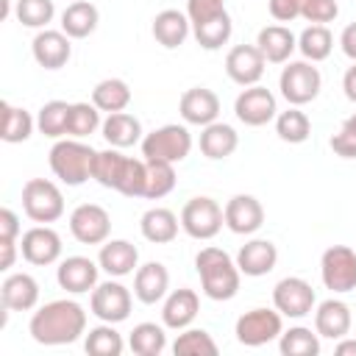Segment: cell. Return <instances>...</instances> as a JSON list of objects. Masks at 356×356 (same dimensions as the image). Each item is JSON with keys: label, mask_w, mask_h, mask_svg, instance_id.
<instances>
[{"label": "cell", "mask_w": 356, "mask_h": 356, "mask_svg": "<svg viewBox=\"0 0 356 356\" xmlns=\"http://www.w3.org/2000/svg\"><path fill=\"white\" fill-rule=\"evenodd\" d=\"M28 331L39 345H70L86 334V312L75 300H50L33 312Z\"/></svg>", "instance_id": "6da1fadb"}, {"label": "cell", "mask_w": 356, "mask_h": 356, "mask_svg": "<svg viewBox=\"0 0 356 356\" xmlns=\"http://www.w3.org/2000/svg\"><path fill=\"white\" fill-rule=\"evenodd\" d=\"M200 286L211 300H231L239 292V267L222 248H203L195 256Z\"/></svg>", "instance_id": "7a4b0ae2"}, {"label": "cell", "mask_w": 356, "mask_h": 356, "mask_svg": "<svg viewBox=\"0 0 356 356\" xmlns=\"http://www.w3.org/2000/svg\"><path fill=\"white\" fill-rule=\"evenodd\" d=\"M95 156H97V150L83 145L81 139H58L50 147V170L67 186H81L92 178Z\"/></svg>", "instance_id": "3957f363"}, {"label": "cell", "mask_w": 356, "mask_h": 356, "mask_svg": "<svg viewBox=\"0 0 356 356\" xmlns=\"http://www.w3.org/2000/svg\"><path fill=\"white\" fill-rule=\"evenodd\" d=\"M320 86H323L320 70L306 58L303 61H286V67L281 70V78H278V89L289 106L312 103L320 95Z\"/></svg>", "instance_id": "277c9868"}, {"label": "cell", "mask_w": 356, "mask_h": 356, "mask_svg": "<svg viewBox=\"0 0 356 356\" xmlns=\"http://www.w3.org/2000/svg\"><path fill=\"white\" fill-rule=\"evenodd\" d=\"M22 211L33 222H56L64 214V195L47 178H31L22 186Z\"/></svg>", "instance_id": "5b68a950"}, {"label": "cell", "mask_w": 356, "mask_h": 356, "mask_svg": "<svg viewBox=\"0 0 356 356\" xmlns=\"http://www.w3.org/2000/svg\"><path fill=\"white\" fill-rule=\"evenodd\" d=\"M192 150V134L184 125H161L142 139V156L178 164Z\"/></svg>", "instance_id": "8992f818"}, {"label": "cell", "mask_w": 356, "mask_h": 356, "mask_svg": "<svg viewBox=\"0 0 356 356\" xmlns=\"http://www.w3.org/2000/svg\"><path fill=\"white\" fill-rule=\"evenodd\" d=\"M284 314L275 309H250L236 320V339L248 348H261L273 339H281L284 334Z\"/></svg>", "instance_id": "52a82bcc"}, {"label": "cell", "mask_w": 356, "mask_h": 356, "mask_svg": "<svg viewBox=\"0 0 356 356\" xmlns=\"http://www.w3.org/2000/svg\"><path fill=\"white\" fill-rule=\"evenodd\" d=\"M225 225V214L211 197H192L181 209V228L192 239H214Z\"/></svg>", "instance_id": "ba28073f"}, {"label": "cell", "mask_w": 356, "mask_h": 356, "mask_svg": "<svg viewBox=\"0 0 356 356\" xmlns=\"http://www.w3.org/2000/svg\"><path fill=\"white\" fill-rule=\"evenodd\" d=\"M320 278L331 292L356 289V250L348 245H331L320 259Z\"/></svg>", "instance_id": "9c48e42d"}, {"label": "cell", "mask_w": 356, "mask_h": 356, "mask_svg": "<svg viewBox=\"0 0 356 356\" xmlns=\"http://www.w3.org/2000/svg\"><path fill=\"white\" fill-rule=\"evenodd\" d=\"M131 306H134V298H131L128 286H122L120 281L97 284L92 289V298H89L92 314L97 320H103V323H122V320H128Z\"/></svg>", "instance_id": "30bf717a"}, {"label": "cell", "mask_w": 356, "mask_h": 356, "mask_svg": "<svg viewBox=\"0 0 356 356\" xmlns=\"http://www.w3.org/2000/svg\"><path fill=\"white\" fill-rule=\"evenodd\" d=\"M70 234L81 245H103L111 234V217L97 203H81L70 214Z\"/></svg>", "instance_id": "8fae6325"}, {"label": "cell", "mask_w": 356, "mask_h": 356, "mask_svg": "<svg viewBox=\"0 0 356 356\" xmlns=\"http://www.w3.org/2000/svg\"><path fill=\"white\" fill-rule=\"evenodd\" d=\"M275 95L270 92V89H264V86H245L239 95H236V100H234V114H236V120L239 122H245V125H250V128H261V125H267L273 117H275Z\"/></svg>", "instance_id": "7c38bea8"}, {"label": "cell", "mask_w": 356, "mask_h": 356, "mask_svg": "<svg viewBox=\"0 0 356 356\" xmlns=\"http://www.w3.org/2000/svg\"><path fill=\"white\" fill-rule=\"evenodd\" d=\"M314 300L317 298H314L312 284L303 281V278H295V275L281 278L275 284V289H273V303L284 317H306V314H312Z\"/></svg>", "instance_id": "4fadbf2b"}, {"label": "cell", "mask_w": 356, "mask_h": 356, "mask_svg": "<svg viewBox=\"0 0 356 356\" xmlns=\"http://www.w3.org/2000/svg\"><path fill=\"white\" fill-rule=\"evenodd\" d=\"M19 250H22L25 261H31L36 267H47V264L58 261V256H61V236L50 225H33L22 234Z\"/></svg>", "instance_id": "5bb4252c"}, {"label": "cell", "mask_w": 356, "mask_h": 356, "mask_svg": "<svg viewBox=\"0 0 356 356\" xmlns=\"http://www.w3.org/2000/svg\"><path fill=\"white\" fill-rule=\"evenodd\" d=\"M264 56L256 44H236L225 56V72L239 86H256L264 75Z\"/></svg>", "instance_id": "9a60e30c"}, {"label": "cell", "mask_w": 356, "mask_h": 356, "mask_svg": "<svg viewBox=\"0 0 356 356\" xmlns=\"http://www.w3.org/2000/svg\"><path fill=\"white\" fill-rule=\"evenodd\" d=\"M222 214H225V225L234 234H242V236L256 234L264 225V206L253 195H234L225 203Z\"/></svg>", "instance_id": "2e32d148"}, {"label": "cell", "mask_w": 356, "mask_h": 356, "mask_svg": "<svg viewBox=\"0 0 356 356\" xmlns=\"http://www.w3.org/2000/svg\"><path fill=\"white\" fill-rule=\"evenodd\" d=\"M178 111L184 117V122L189 125H211L217 122V114H220V97L206 89V86H192L181 95V103H178Z\"/></svg>", "instance_id": "e0dca14e"}, {"label": "cell", "mask_w": 356, "mask_h": 356, "mask_svg": "<svg viewBox=\"0 0 356 356\" xmlns=\"http://www.w3.org/2000/svg\"><path fill=\"white\" fill-rule=\"evenodd\" d=\"M31 50H33L36 64L44 67V70H61L72 56L70 36L64 31H47V28L33 36Z\"/></svg>", "instance_id": "ac0fdd59"}, {"label": "cell", "mask_w": 356, "mask_h": 356, "mask_svg": "<svg viewBox=\"0 0 356 356\" xmlns=\"http://www.w3.org/2000/svg\"><path fill=\"white\" fill-rule=\"evenodd\" d=\"M97 270H100V264H95L86 256H67L56 270V281L61 289L81 295V292H89L97 286Z\"/></svg>", "instance_id": "d6986e66"}, {"label": "cell", "mask_w": 356, "mask_h": 356, "mask_svg": "<svg viewBox=\"0 0 356 356\" xmlns=\"http://www.w3.org/2000/svg\"><path fill=\"white\" fill-rule=\"evenodd\" d=\"M278 261V248L270 242V239H250L239 248L236 253V267L242 275H250V278H259V275H267Z\"/></svg>", "instance_id": "ffe728a7"}, {"label": "cell", "mask_w": 356, "mask_h": 356, "mask_svg": "<svg viewBox=\"0 0 356 356\" xmlns=\"http://www.w3.org/2000/svg\"><path fill=\"white\" fill-rule=\"evenodd\" d=\"M170 289V273L161 261H147L142 267H136V275H134V295L139 303L145 306H153L159 303Z\"/></svg>", "instance_id": "44dd1931"}, {"label": "cell", "mask_w": 356, "mask_h": 356, "mask_svg": "<svg viewBox=\"0 0 356 356\" xmlns=\"http://www.w3.org/2000/svg\"><path fill=\"white\" fill-rule=\"evenodd\" d=\"M97 264L108 275L122 278V275H131L139 267V250L128 239H106L100 253H97Z\"/></svg>", "instance_id": "7402d4cb"}, {"label": "cell", "mask_w": 356, "mask_h": 356, "mask_svg": "<svg viewBox=\"0 0 356 356\" xmlns=\"http://www.w3.org/2000/svg\"><path fill=\"white\" fill-rule=\"evenodd\" d=\"M200 312V298L195 289H175L170 292V298L164 300V309H161V323L172 331H184L192 325V320L197 317Z\"/></svg>", "instance_id": "603a6c76"}, {"label": "cell", "mask_w": 356, "mask_h": 356, "mask_svg": "<svg viewBox=\"0 0 356 356\" xmlns=\"http://www.w3.org/2000/svg\"><path fill=\"white\" fill-rule=\"evenodd\" d=\"M0 300H3V309L8 312H31L39 300V284L33 275L28 273H14L3 281L0 286Z\"/></svg>", "instance_id": "cb8c5ba5"}, {"label": "cell", "mask_w": 356, "mask_h": 356, "mask_svg": "<svg viewBox=\"0 0 356 356\" xmlns=\"http://www.w3.org/2000/svg\"><path fill=\"white\" fill-rule=\"evenodd\" d=\"M350 306L337 300V298H328L317 306L314 312V331L325 339H342L348 331H350Z\"/></svg>", "instance_id": "d4e9b609"}, {"label": "cell", "mask_w": 356, "mask_h": 356, "mask_svg": "<svg viewBox=\"0 0 356 356\" xmlns=\"http://www.w3.org/2000/svg\"><path fill=\"white\" fill-rule=\"evenodd\" d=\"M189 28H192L189 17L178 8H164L153 17V39L167 50L181 47L189 36Z\"/></svg>", "instance_id": "484cf974"}, {"label": "cell", "mask_w": 356, "mask_h": 356, "mask_svg": "<svg viewBox=\"0 0 356 356\" xmlns=\"http://www.w3.org/2000/svg\"><path fill=\"white\" fill-rule=\"evenodd\" d=\"M256 47L261 50L264 61H270V64H286L289 56H292L295 47H298V39H295V33H292L289 28H284V25H267V28L259 31Z\"/></svg>", "instance_id": "4316f807"}, {"label": "cell", "mask_w": 356, "mask_h": 356, "mask_svg": "<svg viewBox=\"0 0 356 356\" xmlns=\"http://www.w3.org/2000/svg\"><path fill=\"white\" fill-rule=\"evenodd\" d=\"M100 131H103V139L111 145V147H131V145H136L139 139H142V122L134 117V114H128V111H114V114H108L106 120H103V125H100Z\"/></svg>", "instance_id": "83f0119b"}, {"label": "cell", "mask_w": 356, "mask_h": 356, "mask_svg": "<svg viewBox=\"0 0 356 356\" xmlns=\"http://www.w3.org/2000/svg\"><path fill=\"white\" fill-rule=\"evenodd\" d=\"M97 22H100V14L89 0H72L61 14V31L70 39H86L89 33H95Z\"/></svg>", "instance_id": "f1b7e54d"}, {"label": "cell", "mask_w": 356, "mask_h": 356, "mask_svg": "<svg viewBox=\"0 0 356 356\" xmlns=\"http://www.w3.org/2000/svg\"><path fill=\"white\" fill-rule=\"evenodd\" d=\"M178 217L170 211V209H161V206H156V209H147L145 214H142V220H139V228H142V236L147 239V242H153V245H167V242H172L175 236H178Z\"/></svg>", "instance_id": "f546056e"}, {"label": "cell", "mask_w": 356, "mask_h": 356, "mask_svg": "<svg viewBox=\"0 0 356 356\" xmlns=\"http://www.w3.org/2000/svg\"><path fill=\"white\" fill-rule=\"evenodd\" d=\"M239 145V136L231 125L225 122H211L203 128L200 134V153L211 161H220V159H228Z\"/></svg>", "instance_id": "4dcf8cb0"}, {"label": "cell", "mask_w": 356, "mask_h": 356, "mask_svg": "<svg viewBox=\"0 0 356 356\" xmlns=\"http://www.w3.org/2000/svg\"><path fill=\"white\" fill-rule=\"evenodd\" d=\"M92 103L106 114L125 111L131 103V89L122 78H106L92 89Z\"/></svg>", "instance_id": "1f68e13d"}, {"label": "cell", "mask_w": 356, "mask_h": 356, "mask_svg": "<svg viewBox=\"0 0 356 356\" xmlns=\"http://www.w3.org/2000/svg\"><path fill=\"white\" fill-rule=\"evenodd\" d=\"M0 111H3V142H8V145H19V142H25L31 134H33V117L25 111V108H19V106H11L8 100H3L0 103Z\"/></svg>", "instance_id": "d6a6232c"}, {"label": "cell", "mask_w": 356, "mask_h": 356, "mask_svg": "<svg viewBox=\"0 0 356 356\" xmlns=\"http://www.w3.org/2000/svg\"><path fill=\"white\" fill-rule=\"evenodd\" d=\"M125 161H128V156H122L120 147L97 150L95 164H92V178L106 189H117V184L122 178V170H125Z\"/></svg>", "instance_id": "836d02e7"}, {"label": "cell", "mask_w": 356, "mask_h": 356, "mask_svg": "<svg viewBox=\"0 0 356 356\" xmlns=\"http://www.w3.org/2000/svg\"><path fill=\"white\" fill-rule=\"evenodd\" d=\"M298 50L303 53L306 61H325L334 50V36L325 25H309L303 28V33L298 36Z\"/></svg>", "instance_id": "e575fe53"}, {"label": "cell", "mask_w": 356, "mask_h": 356, "mask_svg": "<svg viewBox=\"0 0 356 356\" xmlns=\"http://www.w3.org/2000/svg\"><path fill=\"white\" fill-rule=\"evenodd\" d=\"M231 31H234V22H231L228 11H222L214 19L200 22V25H192V33H195V39L203 50H220L231 39Z\"/></svg>", "instance_id": "d590c367"}, {"label": "cell", "mask_w": 356, "mask_h": 356, "mask_svg": "<svg viewBox=\"0 0 356 356\" xmlns=\"http://www.w3.org/2000/svg\"><path fill=\"white\" fill-rule=\"evenodd\" d=\"M70 108H72V103H64V100L44 103L39 108V117H36L39 134H44L50 139H61L67 134V125H70Z\"/></svg>", "instance_id": "8d00e7d4"}, {"label": "cell", "mask_w": 356, "mask_h": 356, "mask_svg": "<svg viewBox=\"0 0 356 356\" xmlns=\"http://www.w3.org/2000/svg\"><path fill=\"white\" fill-rule=\"evenodd\" d=\"M128 345L136 356H159L167 348V334L156 323H139V325H134Z\"/></svg>", "instance_id": "74e56055"}, {"label": "cell", "mask_w": 356, "mask_h": 356, "mask_svg": "<svg viewBox=\"0 0 356 356\" xmlns=\"http://www.w3.org/2000/svg\"><path fill=\"white\" fill-rule=\"evenodd\" d=\"M275 134H278L281 142L300 145V142L309 139L312 122H309V117H306L298 106H292V108H286V111H281V114L275 117Z\"/></svg>", "instance_id": "f35d334b"}, {"label": "cell", "mask_w": 356, "mask_h": 356, "mask_svg": "<svg viewBox=\"0 0 356 356\" xmlns=\"http://www.w3.org/2000/svg\"><path fill=\"white\" fill-rule=\"evenodd\" d=\"M83 348L89 356H120L125 342H122L120 331H114V323H103V325L89 328Z\"/></svg>", "instance_id": "ab89813d"}, {"label": "cell", "mask_w": 356, "mask_h": 356, "mask_svg": "<svg viewBox=\"0 0 356 356\" xmlns=\"http://www.w3.org/2000/svg\"><path fill=\"white\" fill-rule=\"evenodd\" d=\"M278 348L284 356H317L320 353V334L312 328L295 325V328L281 334Z\"/></svg>", "instance_id": "60d3db41"}, {"label": "cell", "mask_w": 356, "mask_h": 356, "mask_svg": "<svg viewBox=\"0 0 356 356\" xmlns=\"http://www.w3.org/2000/svg\"><path fill=\"white\" fill-rule=\"evenodd\" d=\"M147 164V184H145V197L159 200L175 189V167L170 161L159 159H145Z\"/></svg>", "instance_id": "b9f144b4"}, {"label": "cell", "mask_w": 356, "mask_h": 356, "mask_svg": "<svg viewBox=\"0 0 356 356\" xmlns=\"http://www.w3.org/2000/svg\"><path fill=\"white\" fill-rule=\"evenodd\" d=\"M175 356H217V342L203 328H184L172 342Z\"/></svg>", "instance_id": "7bdbcfd3"}, {"label": "cell", "mask_w": 356, "mask_h": 356, "mask_svg": "<svg viewBox=\"0 0 356 356\" xmlns=\"http://www.w3.org/2000/svg\"><path fill=\"white\" fill-rule=\"evenodd\" d=\"M100 108L95 103H72L70 108V125H67V136L72 139H83L89 134H95L100 128Z\"/></svg>", "instance_id": "ee69618b"}, {"label": "cell", "mask_w": 356, "mask_h": 356, "mask_svg": "<svg viewBox=\"0 0 356 356\" xmlns=\"http://www.w3.org/2000/svg\"><path fill=\"white\" fill-rule=\"evenodd\" d=\"M145 184H147V164L145 159H131L125 161L122 178L117 184V192L125 197H145Z\"/></svg>", "instance_id": "f6af8a7d"}, {"label": "cell", "mask_w": 356, "mask_h": 356, "mask_svg": "<svg viewBox=\"0 0 356 356\" xmlns=\"http://www.w3.org/2000/svg\"><path fill=\"white\" fill-rule=\"evenodd\" d=\"M53 14H56L53 0H17V19L25 28H47Z\"/></svg>", "instance_id": "bcb514c9"}, {"label": "cell", "mask_w": 356, "mask_h": 356, "mask_svg": "<svg viewBox=\"0 0 356 356\" xmlns=\"http://www.w3.org/2000/svg\"><path fill=\"white\" fill-rule=\"evenodd\" d=\"M337 14H339L337 0H300V17L309 19L312 25L334 22Z\"/></svg>", "instance_id": "7dc6e473"}, {"label": "cell", "mask_w": 356, "mask_h": 356, "mask_svg": "<svg viewBox=\"0 0 356 356\" xmlns=\"http://www.w3.org/2000/svg\"><path fill=\"white\" fill-rule=\"evenodd\" d=\"M225 11L222 0H186V17L192 25H200L206 19H214Z\"/></svg>", "instance_id": "c3c4849f"}, {"label": "cell", "mask_w": 356, "mask_h": 356, "mask_svg": "<svg viewBox=\"0 0 356 356\" xmlns=\"http://www.w3.org/2000/svg\"><path fill=\"white\" fill-rule=\"evenodd\" d=\"M331 150L342 159H356V128H350L348 122H342V128L331 136Z\"/></svg>", "instance_id": "681fc988"}, {"label": "cell", "mask_w": 356, "mask_h": 356, "mask_svg": "<svg viewBox=\"0 0 356 356\" xmlns=\"http://www.w3.org/2000/svg\"><path fill=\"white\" fill-rule=\"evenodd\" d=\"M270 14L278 22H292L300 17V0H270Z\"/></svg>", "instance_id": "f907efd6"}, {"label": "cell", "mask_w": 356, "mask_h": 356, "mask_svg": "<svg viewBox=\"0 0 356 356\" xmlns=\"http://www.w3.org/2000/svg\"><path fill=\"white\" fill-rule=\"evenodd\" d=\"M19 236V217L11 209H0V242H17Z\"/></svg>", "instance_id": "816d5d0a"}, {"label": "cell", "mask_w": 356, "mask_h": 356, "mask_svg": "<svg viewBox=\"0 0 356 356\" xmlns=\"http://www.w3.org/2000/svg\"><path fill=\"white\" fill-rule=\"evenodd\" d=\"M339 44H342V53H345L350 61H356V22L345 25V31H342V36H339Z\"/></svg>", "instance_id": "f5cc1de1"}, {"label": "cell", "mask_w": 356, "mask_h": 356, "mask_svg": "<svg viewBox=\"0 0 356 356\" xmlns=\"http://www.w3.org/2000/svg\"><path fill=\"white\" fill-rule=\"evenodd\" d=\"M342 89H345V97L350 103H356V61H353V67H348V72L342 78Z\"/></svg>", "instance_id": "db71d44e"}, {"label": "cell", "mask_w": 356, "mask_h": 356, "mask_svg": "<svg viewBox=\"0 0 356 356\" xmlns=\"http://www.w3.org/2000/svg\"><path fill=\"white\" fill-rule=\"evenodd\" d=\"M0 250H3L0 270H11L14 267V259H17V242H0Z\"/></svg>", "instance_id": "11a10c76"}, {"label": "cell", "mask_w": 356, "mask_h": 356, "mask_svg": "<svg viewBox=\"0 0 356 356\" xmlns=\"http://www.w3.org/2000/svg\"><path fill=\"white\" fill-rule=\"evenodd\" d=\"M334 353L337 356H356V339H339V345L334 348Z\"/></svg>", "instance_id": "9f6ffc18"}, {"label": "cell", "mask_w": 356, "mask_h": 356, "mask_svg": "<svg viewBox=\"0 0 356 356\" xmlns=\"http://www.w3.org/2000/svg\"><path fill=\"white\" fill-rule=\"evenodd\" d=\"M345 122H348V125H350V128H356V111H353V114H350V117H348V120H345Z\"/></svg>", "instance_id": "6f0895ef"}]
</instances>
